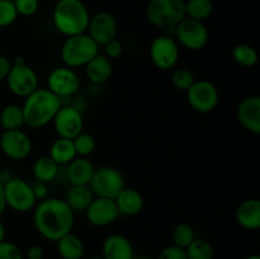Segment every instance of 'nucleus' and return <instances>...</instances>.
Listing matches in <instances>:
<instances>
[{"label":"nucleus","instance_id":"nucleus-1","mask_svg":"<svg viewBox=\"0 0 260 259\" xmlns=\"http://www.w3.org/2000/svg\"><path fill=\"white\" fill-rule=\"evenodd\" d=\"M33 223L41 236L56 243L73 230L74 211L65 200L47 197L35 206Z\"/></svg>","mask_w":260,"mask_h":259},{"label":"nucleus","instance_id":"nucleus-2","mask_svg":"<svg viewBox=\"0 0 260 259\" xmlns=\"http://www.w3.org/2000/svg\"><path fill=\"white\" fill-rule=\"evenodd\" d=\"M24 99L22 106L24 124L32 128L47 126L61 108L60 98L47 88H37Z\"/></svg>","mask_w":260,"mask_h":259},{"label":"nucleus","instance_id":"nucleus-3","mask_svg":"<svg viewBox=\"0 0 260 259\" xmlns=\"http://www.w3.org/2000/svg\"><path fill=\"white\" fill-rule=\"evenodd\" d=\"M52 20L61 35L70 37L86 33L90 14L81 0H58L52 10Z\"/></svg>","mask_w":260,"mask_h":259},{"label":"nucleus","instance_id":"nucleus-4","mask_svg":"<svg viewBox=\"0 0 260 259\" xmlns=\"http://www.w3.org/2000/svg\"><path fill=\"white\" fill-rule=\"evenodd\" d=\"M99 53V46L89 37L88 33L70 36L61 46L60 56L63 65L71 69L85 66Z\"/></svg>","mask_w":260,"mask_h":259},{"label":"nucleus","instance_id":"nucleus-5","mask_svg":"<svg viewBox=\"0 0 260 259\" xmlns=\"http://www.w3.org/2000/svg\"><path fill=\"white\" fill-rule=\"evenodd\" d=\"M146 17L160 28H174L185 18L184 0H149Z\"/></svg>","mask_w":260,"mask_h":259},{"label":"nucleus","instance_id":"nucleus-6","mask_svg":"<svg viewBox=\"0 0 260 259\" xmlns=\"http://www.w3.org/2000/svg\"><path fill=\"white\" fill-rule=\"evenodd\" d=\"M88 185L95 197L114 200L124 188V179L118 169L103 165L94 169L93 177Z\"/></svg>","mask_w":260,"mask_h":259},{"label":"nucleus","instance_id":"nucleus-7","mask_svg":"<svg viewBox=\"0 0 260 259\" xmlns=\"http://www.w3.org/2000/svg\"><path fill=\"white\" fill-rule=\"evenodd\" d=\"M12 63V69L5 79L8 88L14 95L25 98L38 88V75L35 69L25 63L23 57H15Z\"/></svg>","mask_w":260,"mask_h":259},{"label":"nucleus","instance_id":"nucleus-8","mask_svg":"<svg viewBox=\"0 0 260 259\" xmlns=\"http://www.w3.org/2000/svg\"><path fill=\"white\" fill-rule=\"evenodd\" d=\"M4 196L7 207L19 213L28 212L37 205V200L29 183L18 177H12L4 183Z\"/></svg>","mask_w":260,"mask_h":259},{"label":"nucleus","instance_id":"nucleus-9","mask_svg":"<svg viewBox=\"0 0 260 259\" xmlns=\"http://www.w3.org/2000/svg\"><path fill=\"white\" fill-rule=\"evenodd\" d=\"M175 38L180 46L189 51H200L210 40L208 29L205 23L185 17L174 27Z\"/></svg>","mask_w":260,"mask_h":259},{"label":"nucleus","instance_id":"nucleus-10","mask_svg":"<svg viewBox=\"0 0 260 259\" xmlns=\"http://www.w3.org/2000/svg\"><path fill=\"white\" fill-rule=\"evenodd\" d=\"M189 106L198 113H210L217 107L220 94L213 83L208 80H196L187 90Z\"/></svg>","mask_w":260,"mask_h":259},{"label":"nucleus","instance_id":"nucleus-11","mask_svg":"<svg viewBox=\"0 0 260 259\" xmlns=\"http://www.w3.org/2000/svg\"><path fill=\"white\" fill-rule=\"evenodd\" d=\"M150 58L160 70L173 69L179 58V46L174 38L169 36H157L150 45Z\"/></svg>","mask_w":260,"mask_h":259},{"label":"nucleus","instance_id":"nucleus-12","mask_svg":"<svg viewBox=\"0 0 260 259\" xmlns=\"http://www.w3.org/2000/svg\"><path fill=\"white\" fill-rule=\"evenodd\" d=\"M79 88L80 78L76 74L75 69L63 65L55 68L48 74L47 89L58 98L73 95L79 90Z\"/></svg>","mask_w":260,"mask_h":259},{"label":"nucleus","instance_id":"nucleus-13","mask_svg":"<svg viewBox=\"0 0 260 259\" xmlns=\"http://www.w3.org/2000/svg\"><path fill=\"white\" fill-rule=\"evenodd\" d=\"M32 140L22 130H8L0 136V149L12 160H23L32 152Z\"/></svg>","mask_w":260,"mask_h":259},{"label":"nucleus","instance_id":"nucleus-14","mask_svg":"<svg viewBox=\"0 0 260 259\" xmlns=\"http://www.w3.org/2000/svg\"><path fill=\"white\" fill-rule=\"evenodd\" d=\"M58 137L73 140L84 130V118L81 112L73 106H61L52 121Z\"/></svg>","mask_w":260,"mask_h":259},{"label":"nucleus","instance_id":"nucleus-15","mask_svg":"<svg viewBox=\"0 0 260 259\" xmlns=\"http://www.w3.org/2000/svg\"><path fill=\"white\" fill-rule=\"evenodd\" d=\"M117 30L118 27L116 18L108 12H99L90 17L86 32L96 45L104 46L117 38Z\"/></svg>","mask_w":260,"mask_h":259},{"label":"nucleus","instance_id":"nucleus-16","mask_svg":"<svg viewBox=\"0 0 260 259\" xmlns=\"http://www.w3.org/2000/svg\"><path fill=\"white\" fill-rule=\"evenodd\" d=\"M86 220L96 228H104L118 218L119 211L114 200L103 197H94L89 207L85 210Z\"/></svg>","mask_w":260,"mask_h":259},{"label":"nucleus","instance_id":"nucleus-17","mask_svg":"<svg viewBox=\"0 0 260 259\" xmlns=\"http://www.w3.org/2000/svg\"><path fill=\"white\" fill-rule=\"evenodd\" d=\"M236 117L241 126L251 134H260V96H245L239 103Z\"/></svg>","mask_w":260,"mask_h":259},{"label":"nucleus","instance_id":"nucleus-18","mask_svg":"<svg viewBox=\"0 0 260 259\" xmlns=\"http://www.w3.org/2000/svg\"><path fill=\"white\" fill-rule=\"evenodd\" d=\"M134 248L126 236L113 234L109 235L102 245L103 259H134Z\"/></svg>","mask_w":260,"mask_h":259},{"label":"nucleus","instance_id":"nucleus-19","mask_svg":"<svg viewBox=\"0 0 260 259\" xmlns=\"http://www.w3.org/2000/svg\"><path fill=\"white\" fill-rule=\"evenodd\" d=\"M236 222L245 230H258L260 228V201L250 198L239 205L236 208Z\"/></svg>","mask_w":260,"mask_h":259},{"label":"nucleus","instance_id":"nucleus-20","mask_svg":"<svg viewBox=\"0 0 260 259\" xmlns=\"http://www.w3.org/2000/svg\"><path fill=\"white\" fill-rule=\"evenodd\" d=\"M85 75L89 81L96 85L107 83L113 74V65L112 61L106 55H98L91 58L85 66Z\"/></svg>","mask_w":260,"mask_h":259},{"label":"nucleus","instance_id":"nucleus-21","mask_svg":"<svg viewBox=\"0 0 260 259\" xmlns=\"http://www.w3.org/2000/svg\"><path fill=\"white\" fill-rule=\"evenodd\" d=\"M119 213L126 216H136L144 208V197L139 190L124 187L114 198Z\"/></svg>","mask_w":260,"mask_h":259},{"label":"nucleus","instance_id":"nucleus-22","mask_svg":"<svg viewBox=\"0 0 260 259\" xmlns=\"http://www.w3.org/2000/svg\"><path fill=\"white\" fill-rule=\"evenodd\" d=\"M68 167V179L71 185H88L94 173V165L86 157L76 156Z\"/></svg>","mask_w":260,"mask_h":259},{"label":"nucleus","instance_id":"nucleus-23","mask_svg":"<svg viewBox=\"0 0 260 259\" xmlns=\"http://www.w3.org/2000/svg\"><path fill=\"white\" fill-rule=\"evenodd\" d=\"M94 200V195L89 185H71L66 195V203L75 212H85Z\"/></svg>","mask_w":260,"mask_h":259},{"label":"nucleus","instance_id":"nucleus-24","mask_svg":"<svg viewBox=\"0 0 260 259\" xmlns=\"http://www.w3.org/2000/svg\"><path fill=\"white\" fill-rule=\"evenodd\" d=\"M57 251L62 259H83L85 253V246L83 240L73 233L66 234L56 241Z\"/></svg>","mask_w":260,"mask_h":259},{"label":"nucleus","instance_id":"nucleus-25","mask_svg":"<svg viewBox=\"0 0 260 259\" xmlns=\"http://www.w3.org/2000/svg\"><path fill=\"white\" fill-rule=\"evenodd\" d=\"M48 156L60 167V165H68L76 157L75 147H74L73 140L58 137L52 142L50 147V155Z\"/></svg>","mask_w":260,"mask_h":259},{"label":"nucleus","instance_id":"nucleus-26","mask_svg":"<svg viewBox=\"0 0 260 259\" xmlns=\"http://www.w3.org/2000/svg\"><path fill=\"white\" fill-rule=\"evenodd\" d=\"M32 172L38 182L47 184L57 177L58 165L50 156H41L33 164Z\"/></svg>","mask_w":260,"mask_h":259},{"label":"nucleus","instance_id":"nucleus-27","mask_svg":"<svg viewBox=\"0 0 260 259\" xmlns=\"http://www.w3.org/2000/svg\"><path fill=\"white\" fill-rule=\"evenodd\" d=\"M0 124L4 128V131L22 128V126L24 124L22 107L17 106V104L5 106L0 113Z\"/></svg>","mask_w":260,"mask_h":259},{"label":"nucleus","instance_id":"nucleus-28","mask_svg":"<svg viewBox=\"0 0 260 259\" xmlns=\"http://www.w3.org/2000/svg\"><path fill=\"white\" fill-rule=\"evenodd\" d=\"M185 17L203 22L213 12L212 0H187L184 2Z\"/></svg>","mask_w":260,"mask_h":259},{"label":"nucleus","instance_id":"nucleus-29","mask_svg":"<svg viewBox=\"0 0 260 259\" xmlns=\"http://www.w3.org/2000/svg\"><path fill=\"white\" fill-rule=\"evenodd\" d=\"M184 250L188 259H213L215 256L213 246L205 239L196 238Z\"/></svg>","mask_w":260,"mask_h":259},{"label":"nucleus","instance_id":"nucleus-30","mask_svg":"<svg viewBox=\"0 0 260 259\" xmlns=\"http://www.w3.org/2000/svg\"><path fill=\"white\" fill-rule=\"evenodd\" d=\"M233 57L236 62L244 68H251L258 61V52L255 48L246 43L236 45L233 50Z\"/></svg>","mask_w":260,"mask_h":259},{"label":"nucleus","instance_id":"nucleus-31","mask_svg":"<svg viewBox=\"0 0 260 259\" xmlns=\"http://www.w3.org/2000/svg\"><path fill=\"white\" fill-rule=\"evenodd\" d=\"M173 245L185 249L196 239V231L189 223H178L172 234Z\"/></svg>","mask_w":260,"mask_h":259},{"label":"nucleus","instance_id":"nucleus-32","mask_svg":"<svg viewBox=\"0 0 260 259\" xmlns=\"http://www.w3.org/2000/svg\"><path fill=\"white\" fill-rule=\"evenodd\" d=\"M74 147H75L76 156L86 157L94 152L96 147V141L93 135L88 132H80L76 137L73 139Z\"/></svg>","mask_w":260,"mask_h":259},{"label":"nucleus","instance_id":"nucleus-33","mask_svg":"<svg viewBox=\"0 0 260 259\" xmlns=\"http://www.w3.org/2000/svg\"><path fill=\"white\" fill-rule=\"evenodd\" d=\"M194 75H193L192 71H189L188 69H175L172 74V84L174 85L175 89H178V90L187 91L188 89L192 86V84L194 83Z\"/></svg>","mask_w":260,"mask_h":259},{"label":"nucleus","instance_id":"nucleus-34","mask_svg":"<svg viewBox=\"0 0 260 259\" xmlns=\"http://www.w3.org/2000/svg\"><path fill=\"white\" fill-rule=\"evenodd\" d=\"M18 17L17 9L14 3L0 0V28H5L12 25Z\"/></svg>","mask_w":260,"mask_h":259},{"label":"nucleus","instance_id":"nucleus-35","mask_svg":"<svg viewBox=\"0 0 260 259\" xmlns=\"http://www.w3.org/2000/svg\"><path fill=\"white\" fill-rule=\"evenodd\" d=\"M14 7L17 9L18 15L32 17L40 8V2L38 0H15Z\"/></svg>","mask_w":260,"mask_h":259},{"label":"nucleus","instance_id":"nucleus-36","mask_svg":"<svg viewBox=\"0 0 260 259\" xmlns=\"http://www.w3.org/2000/svg\"><path fill=\"white\" fill-rule=\"evenodd\" d=\"M0 259H24L19 246L10 241L0 243Z\"/></svg>","mask_w":260,"mask_h":259},{"label":"nucleus","instance_id":"nucleus-37","mask_svg":"<svg viewBox=\"0 0 260 259\" xmlns=\"http://www.w3.org/2000/svg\"><path fill=\"white\" fill-rule=\"evenodd\" d=\"M156 259H188L184 249L175 245H168L159 253Z\"/></svg>","mask_w":260,"mask_h":259},{"label":"nucleus","instance_id":"nucleus-38","mask_svg":"<svg viewBox=\"0 0 260 259\" xmlns=\"http://www.w3.org/2000/svg\"><path fill=\"white\" fill-rule=\"evenodd\" d=\"M104 53H106V56L109 60L118 58L123 53V45L121 43V41L114 38V40L109 41L108 43L104 45Z\"/></svg>","mask_w":260,"mask_h":259},{"label":"nucleus","instance_id":"nucleus-39","mask_svg":"<svg viewBox=\"0 0 260 259\" xmlns=\"http://www.w3.org/2000/svg\"><path fill=\"white\" fill-rule=\"evenodd\" d=\"M33 193H35V197L37 201H43L48 197V188L46 185V183L38 182L37 184L32 185Z\"/></svg>","mask_w":260,"mask_h":259},{"label":"nucleus","instance_id":"nucleus-40","mask_svg":"<svg viewBox=\"0 0 260 259\" xmlns=\"http://www.w3.org/2000/svg\"><path fill=\"white\" fill-rule=\"evenodd\" d=\"M12 65L13 63L9 58L0 55V81L7 79L8 74H9L10 69H12Z\"/></svg>","mask_w":260,"mask_h":259},{"label":"nucleus","instance_id":"nucleus-41","mask_svg":"<svg viewBox=\"0 0 260 259\" xmlns=\"http://www.w3.org/2000/svg\"><path fill=\"white\" fill-rule=\"evenodd\" d=\"M45 251L42 246L40 245H30L27 250V258L25 259H43Z\"/></svg>","mask_w":260,"mask_h":259},{"label":"nucleus","instance_id":"nucleus-42","mask_svg":"<svg viewBox=\"0 0 260 259\" xmlns=\"http://www.w3.org/2000/svg\"><path fill=\"white\" fill-rule=\"evenodd\" d=\"M5 208H7V202H5V196H4V184L0 182V216L4 213Z\"/></svg>","mask_w":260,"mask_h":259},{"label":"nucleus","instance_id":"nucleus-43","mask_svg":"<svg viewBox=\"0 0 260 259\" xmlns=\"http://www.w3.org/2000/svg\"><path fill=\"white\" fill-rule=\"evenodd\" d=\"M5 240V226L4 223L0 221V243Z\"/></svg>","mask_w":260,"mask_h":259},{"label":"nucleus","instance_id":"nucleus-44","mask_svg":"<svg viewBox=\"0 0 260 259\" xmlns=\"http://www.w3.org/2000/svg\"><path fill=\"white\" fill-rule=\"evenodd\" d=\"M245 259H260V256L258 255V254H251V255L246 256Z\"/></svg>","mask_w":260,"mask_h":259},{"label":"nucleus","instance_id":"nucleus-45","mask_svg":"<svg viewBox=\"0 0 260 259\" xmlns=\"http://www.w3.org/2000/svg\"><path fill=\"white\" fill-rule=\"evenodd\" d=\"M134 259H152V258H150V256H137V258H135L134 256Z\"/></svg>","mask_w":260,"mask_h":259},{"label":"nucleus","instance_id":"nucleus-46","mask_svg":"<svg viewBox=\"0 0 260 259\" xmlns=\"http://www.w3.org/2000/svg\"><path fill=\"white\" fill-rule=\"evenodd\" d=\"M86 259H103V258H102V256H89V258Z\"/></svg>","mask_w":260,"mask_h":259},{"label":"nucleus","instance_id":"nucleus-47","mask_svg":"<svg viewBox=\"0 0 260 259\" xmlns=\"http://www.w3.org/2000/svg\"><path fill=\"white\" fill-rule=\"evenodd\" d=\"M7 2H12V3H14L15 0H7Z\"/></svg>","mask_w":260,"mask_h":259}]
</instances>
